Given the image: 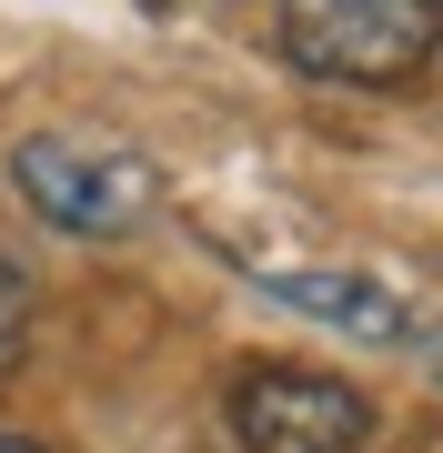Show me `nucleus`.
Instances as JSON below:
<instances>
[{
	"mask_svg": "<svg viewBox=\"0 0 443 453\" xmlns=\"http://www.w3.org/2000/svg\"><path fill=\"white\" fill-rule=\"evenodd\" d=\"M11 192L41 211L50 232H81V242H121L162 211V172L151 151L111 142V131H31L11 151Z\"/></svg>",
	"mask_w": 443,
	"mask_h": 453,
	"instance_id": "obj_1",
	"label": "nucleus"
},
{
	"mask_svg": "<svg viewBox=\"0 0 443 453\" xmlns=\"http://www.w3.org/2000/svg\"><path fill=\"white\" fill-rule=\"evenodd\" d=\"M443 0H282V50L312 81H363L393 91L433 61Z\"/></svg>",
	"mask_w": 443,
	"mask_h": 453,
	"instance_id": "obj_2",
	"label": "nucleus"
},
{
	"mask_svg": "<svg viewBox=\"0 0 443 453\" xmlns=\"http://www.w3.org/2000/svg\"><path fill=\"white\" fill-rule=\"evenodd\" d=\"M222 413H232V443L242 453H363V434H373V403L343 372H302V363L242 372Z\"/></svg>",
	"mask_w": 443,
	"mask_h": 453,
	"instance_id": "obj_3",
	"label": "nucleus"
},
{
	"mask_svg": "<svg viewBox=\"0 0 443 453\" xmlns=\"http://www.w3.org/2000/svg\"><path fill=\"white\" fill-rule=\"evenodd\" d=\"M0 453H41V443H11V434H0Z\"/></svg>",
	"mask_w": 443,
	"mask_h": 453,
	"instance_id": "obj_6",
	"label": "nucleus"
},
{
	"mask_svg": "<svg viewBox=\"0 0 443 453\" xmlns=\"http://www.w3.org/2000/svg\"><path fill=\"white\" fill-rule=\"evenodd\" d=\"M20 342H31V273L0 252V372L20 363Z\"/></svg>",
	"mask_w": 443,
	"mask_h": 453,
	"instance_id": "obj_5",
	"label": "nucleus"
},
{
	"mask_svg": "<svg viewBox=\"0 0 443 453\" xmlns=\"http://www.w3.org/2000/svg\"><path fill=\"white\" fill-rule=\"evenodd\" d=\"M272 303H293L312 312V323H332V333H353V342H383V353H424V312L403 303V292H383V282H363V273H332V262H293V273H263Z\"/></svg>",
	"mask_w": 443,
	"mask_h": 453,
	"instance_id": "obj_4",
	"label": "nucleus"
},
{
	"mask_svg": "<svg viewBox=\"0 0 443 453\" xmlns=\"http://www.w3.org/2000/svg\"><path fill=\"white\" fill-rule=\"evenodd\" d=\"M151 11H162V0H151Z\"/></svg>",
	"mask_w": 443,
	"mask_h": 453,
	"instance_id": "obj_7",
	"label": "nucleus"
}]
</instances>
